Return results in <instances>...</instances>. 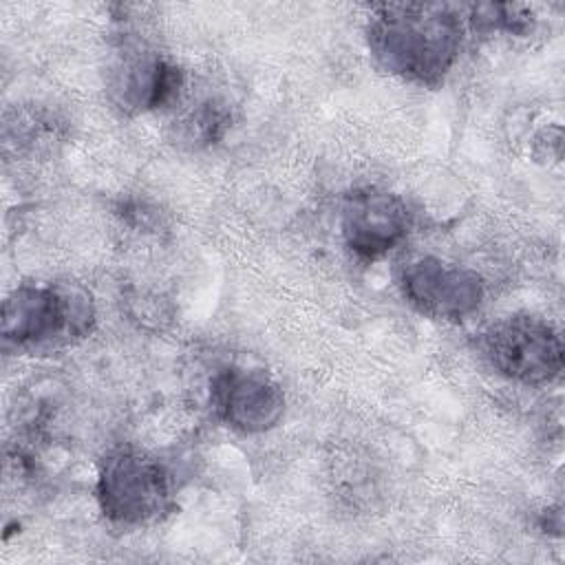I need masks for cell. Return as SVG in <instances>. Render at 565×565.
Wrapping results in <instances>:
<instances>
[{"label":"cell","mask_w":565,"mask_h":565,"mask_svg":"<svg viewBox=\"0 0 565 565\" xmlns=\"http://www.w3.org/2000/svg\"><path fill=\"white\" fill-rule=\"evenodd\" d=\"M470 22L483 31L525 33L532 24V13L523 4H472Z\"/></svg>","instance_id":"obj_10"},{"label":"cell","mask_w":565,"mask_h":565,"mask_svg":"<svg viewBox=\"0 0 565 565\" xmlns=\"http://www.w3.org/2000/svg\"><path fill=\"white\" fill-rule=\"evenodd\" d=\"M97 501L117 525H148L172 510V479L166 466L135 448L108 452L97 475Z\"/></svg>","instance_id":"obj_3"},{"label":"cell","mask_w":565,"mask_h":565,"mask_svg":"<svg viewBox=\"0 0 565 565\" xmlns=\"http://www.w3.org/2000/svg\"><path fill=\"white\" fill-rule=\"evenodd\" d=\"M373 60L391 75L437 86L459 57L463 24L441 2H397L373 9L366 26Z\"/></svg>","instance_id":"obj_1"},{"label":"cell","mask_w":565,"mask_h":565,"mask_svg":"<svg viewBox=\"0 0 565 565\" xmlns=\"http://www.w3.org/2000/svg\"><path fill=\"white\" fill-rule=\"evenodd\" d=\"M232 126V110L225 102L207 97L183 113L172 124V141L188 150H199L223 139Z\"/></svg>","instance_id":"obj_9"},{"label":"cell","mask_w":565,"mask_h":565,"mask_svg":"<svg viewBox=\"0 0 565 565\" xmlns=\"http://www.w3.org/2000/svg\"><path fill=\"white\" fill-rule=\"evenodd\" d=\"M212 406L230 428L256 435L274 428L285 411L280 386L260 371L230 366L212 380Z\"/></svg>","instance_id":"obj_6"},{"label":"cell","mask_w":565,"mask_h":565,"mask_svg":"<svg viewBox=\"0 0 565 565\" xmlns=\"http://www.w3.org/2000/svg\"><path fill=\"white\" fill-rule=\"evenodd\" d=\"M408 232V210L388 190L360 188L347 194L342 205V236L360 258H380Z\"/></svg>","instance_id":"obj_7"},{"label":"cell","mask_w":565,"mask_h":565,"mask_svg":"<svg viewBox=\"0 0 565 565\" xmlns=\"http://www.w3.org/2000/svg\"><path fill=\"white\" fill-rule=\"evenodd\" d=\"M95 324L90 296L71 285H18L2 302L0 335L20 351L55 349L82 340Z\"/></svg>","instance_id":"obj_2"},{"label":"cell","mask_w":565,"mask_h":565,"mask_svg":"<svg viewBox=\"0 0 565 565\" xmlns=\"http://www.w3.org/2000/svg\"><path fill=\"white\" fill-rule=\"evenodd\" d=\"M399 287L419 313L435 320H461L483 300V280L477 271L437 256L411 260L399 274Z\"/></svg>","instance_id":"obj_5"},{"label":"cell","mask_w":565,"mask_h":565,"mask_svg":"<svg viewBox=\"0 0 565 565\" xmlns=\"http://www.w3.org/2000/svg\"><path fill=\"white\" fill-rule=\"evenodd\" d=\"M183 84V73L163 55L126 46L110 68L108 90L124 113H146L170 104Z\"/></svg>","instance_id":"obj_8"},{"label":"cell","mask_w":565,"mask_h":565,"mask_svg":"<svg viewBox=\"0 0 565 565\" xmlns=\"http://www.w3.org/2000/svg\"><path fill=\"white\" fill-rule=\"evenodd\" d=\"M479 347L494 371L508 380L541 386L563 371L561 333L536 316H508L492 322Z\"/></svg>","instance_id":"obj_4"}]
</instances>
